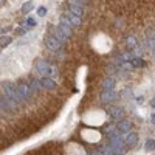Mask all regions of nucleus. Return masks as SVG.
Here are the masks:
<instances>
[{
  "instance_id": "9d476101",
  "label": "nucleus",
  "mask_w": 155,
  "mask_h": 155,
  "mask_svg": "<svg viewBox=\"0 0 155 155\" xmlns=\"http://www.w3.org/2000/svg\"><path fill=\"white\" fill-rule=\"evenodd\" d=\"M115 85H116L115 78H106L102 81V92H112V90H115Z\"/></svg>"
},
{
  "instance_id": "b1692460",
  "label": "nucleus",
  "mask_w": 155,
  "mask_h": 155,
  "mask_svg": "<svg viewBox=\"0 0 155 155\" xmlns=\"http://www.w3.org/2000/svg\"><path fill=\"white\" fill-rule=\"evenodd\" d=\"M27 25H28V27H36V20L34 19H27Z\"/></svg>"
},
{
  "instance_id": "7ed1b4c3",
  "label": "nucleus",
  "mask_w": 155,
  "mask_h": 155,
  "mask_svg": "<svg viewBox=\"0 0 155 155\" xmlns=\"http://www.w3.org/2000/svg\"><path fill=\"white\" fill-rule=\"evenodd\" d=\"M17 93H19V96L22 98V101L25 102V101H30V99H31L33 90L30 88V85H28L27 82H19V84H17Z\"/></svg>"
},
{
  "instance_id": "f8f14e48",
  "label": "nucleus",
  "mask_w": 155,
  "mask_h": 155,
  "mask_svg": "<svg viewBox=\"0 0 155 155\" xmlns=\"http://www.w3.org/2000/svg\"><path fill=\"white\" fill-rule=\"evenodd\" d=\"M41 84L45 90H54L56 88V82H54V79H51V78H42Z\"/></svg>"
},
{
  "instance_id": "aec40b11",
  "label": "nucleus",
  "mask_w": 155,
  "mask_h": 155,
  "mask_svg": "<svg viewBox=\"0 0 155 155\" xmlns=\"http://www.w3.org/2000/svg\"><path fill=\"white\" fill-rule=\"evenodd\" d=\"M121 96H123L124 99H130V98L134 96V93H132V90H130V88H124V90H123V93H121Z\"/></svg>"
},
{
  "instance_id": "393cba45",
  "label": "nucleus",
  "mask_w": 155,
  "mask_h": 155,
  "mask_svg": "<svg viewBox=\"0 0 155 155\" xmlns=\"http://www.w3.org/2000/svg\"><path fill=\"white\" fill-rule=\"evenodd\" d=\"M150 121H152V123H155V113H152V116H150Z\"/></svg>"
},
{
  "instance_id": "0eeeda50",
  "label": "nucleus",
  "mask_w": 155,
  "mask_h": 155,
  "mask_svg": "<svg viewBox=\"0 0 155 155\" xmlns=\"http://www.w3.org/2000/svg\"><path fill=\"white\" fill-rule=\"evenodd\" d=\"M101 102H104V104H109V102H113L116 98H118V93L112 90V92H102L101 93Z\"/></svg>"
},
{
  "instance_id": "a211bd4d",
  "label": "nucleus",
  "mask_w": 155,
  "mask_h": 155,
  "mask_svg": "<svg viewBox=\"0 0 155 155\" xmlns=\"http://www.w3.org/2000/svg\"><path fill=\"white\" fill-rule=\"evenodd\" d=\"M99 155H113V150H112V147L109 146V144H106V146H102L99 150Z\"/></svg>"
},
{
  "instance_id": "4468645a",
  "label": "nucleus",
  "mask_w": 155,
  "mask_h": 155,
  "mask_svg": "<svg viewBox=\"0 0 155 155\" xmlns=\"http://www.w3.org/2000/svg\"><path fill=\"white\" fill-rule=\"evenodd\" d=\"M27 84H28V85H30V88L33 90V93H34V92H39V90H41V87H42L41 79H34V78H31V79H30Z\"/></svg>"
},
{
  "instance_id": "ddd939ff",
  "label": "nucleus",
  "mask_w": 155,
  "mask_h": 155,
  "mask_svg": "<svg viewBox=\"0 0 155 155\" xmlns=\"http://www.w3.org/2000/svg\"><path fill=\"white\" fill-rule=\"evenodd\" d=\"M51 34H53V36L58 39V41L61 42V44H62V42H65V41H68V37H67L65 34H64V33H62V31H61L58 27H56L54 30H51Z\"/></svg>"
},
{
  "instance_id": "6ab92c4d",
  "label": "nucleus",
  "mask_w": 155,
  "mask_h": 155,
  "mask_svg": "<svg viewBox=\"0 0 155 155\" xmlns=\"http://www.w3.org/2000/svg\"><path fill=\"white\" fill-rule=\"evenodd\" d=\"M33 8H34L33 2H25V3L22 5V12H23V14H28V12H30Z\"/></svg>"
},
{
  "instance_id": "39448f33",
  "label": "nucleus",
  "mask_w": 155,
  "mask_h": 155,
  "mask_svg": "<svg viewBox=\"0 0 155 155\" xmlns=\"http://www.w3.org/2000/svg\"><path fill=\"white\" fill-rule=\"evenodd\" d=\"M109 115L112 116L113 120H116V121H121V120H124V110L121 109V107H118V106H115V107H110L109 109Z\"/></svg>"
},
{
  "instance_id": "f03ea898",
  "label": "nucleus",
  "mask_w": 155,
  "mask_h": 155,
  "mask_svg": "<svg viewBox=\"0 0 155 155\" xmlns=\"http://www.w3.org/2000/svg\"><path fill=\"white\" fill-rule=\"evenodd\" d=\"M50 65H51V64H48L45 59H37V61L34 62V71H36L37 74L44 76V78H48Z\"/></svg>"
},
{
  "instance_id": "2eb2a0df",
  "label": "nucleus",
  "mask_w": 155,
  "mask_h": 155,
  "mask_svg": "<svg viewBox=\"0 0 155 155\" xmlns=\"http://www.w3.org/2000/svg\"><path fill=\"white\" fill-rule=\"evenodd\" d=\"M129 64H130V65L132 67H135V68H141V67H146V62L143 61V59H140V58H134L130 62H129Z\"/></svg>"
},
{
  "instance_id": "9b49d317",
  "label": "nucleus",
  "mask_w": 155,
  "mask_h": 155,
  "mask_svg": "<svg viewBox=\"0 0 155 155\" xmlns=\"http://www.w3.org/2000/svg\"><path fill=\"white\" fill-rule=\"evenodd\" d=\"M64 17H65V19L70 22V25H71V27H79V25H81V17H78V16L71 14L70 11H67L65 14H64Z\"/></svg>"
},
{
  "instance_id": "f3484780",
  "label": "nucleus",
  "mask_w": 155,
  "mask_h": 155,
  "mask_svg": "<svg viewBox=\"0 0 155 155\" xmlns=\"http://www.w3.org/2000/svg\"><path fill=\"white\" fill-rule=\"evenodd\" d=\"M11 42H12L11 36H2V37H0V48H5V47L11 45Z\"/></svg>"
},
{
  "instance_id": "5701e85b",
  "label": "nucleus",
  "mask_w": 155,
  "mask_h": 155,
  "mask_svg": "<svg viewBox=\"0 0 155 155\" xmlns=\"http://www.w3.org/2000/svg\"><path fill=\"white\" fill-rule=\"evenodd\" d=\"M27 30H28V28H25V27H19V28L16 30V34L22 36V34H25V33H27Z\"/></svg>"
},
{
  "instance_id": "423d86ee",
  "label": "nucleus",
  "mask_w": 155,
  "mask_h": 155,
  "mask_svg": "<svg viewBox=\"0 0 155 155\" xmlns=\"http://www.w3.org/2000/svg\"><path fill=\"white\" fill-rule=\"evenodd\" d=\"M68 11L71 12V14L78 16V17H82V16H84V6H81L78 2H70V5H68Z\"/></svg>"
},
{
  "instance_id": "412c9836",
  "label": "nucleus",
  "mask_w": 155,
  "mask_h": 155,
  "mask_svg": "<svg viewBox=\"0 0 155 155\" xmlns=\"http://www.w3.org/2000/svg\"><path fill=\"white\" fill-rule=\"evenodd\" d=\"M144 147H146V150H147V152L153 150V149H155V140H147V141H146V146H144Z\"/></svg>"
},
{
  "instance_id": "1a4fd4ad",
  "label": "nucleus",
  "mask_w": 155,
  "mask_h": 155,
  "mask_svg": "<svg viewBox=\"0 0 155 155\" xmlns=\"http://www.w3.org/2000/svg\"><path fill=\"white\" fill-rule=\"evenodd\" d=\"M132 129V123L127 121V120H121L118 123V126H116V130H118L120 134H129Z\"/></svg>"
},
{
  "instance_id": "4be33fe9",
  "label": "nucleus",
  "mask_w": 155,
  "mask_h": 155,
  "mask_svg": "<svg viewBox=\"0 0 155 155\" xmlns=\"http://www.w3.org/2000/svg\"><path fill=\"white\" fill-rule=\"evenodd\" d=\"M45 14H47V8H45V6H39V8H37V16H39V17H44Z\"/></svg>"
},
{
  "instance_id": "6e6552de",
  "label": "nucleus",
  "mask_w": 155,
  "mask_h": 155,
  "mask_svg": "<svg viewBox=\"0 0 155 155\" xmlns=\"http://www.w3.org/2000/svg\"><path fill=\"white\" fill-rule=\"evenodd\" d=\"M137 143H138V134L129 132V134L126 135V140H124V146H126V147H134Z\"/></svg>"
},
{
  "instance_id": "a878e982",
  "label": "nucleus",
  "mask_w": 155,
  "mask_h": 155,
  "mask_svg": "<svg viewBox=\"0 0 155 155\" xmlns=\"http://www.w3.org/2000/svg\"><path fill=\"white\" fill-rule=\"evenodd\" d=\"M150 106H152V107H155V98H153V99L150 101Z\"/></svg>"
},
{
  "instance_id": "f257e3e1",
  "label": "nucleus",
  "mask_w": 155,
  "mask_h": 155,
  "mask_svg": "<svg viewBox=\"0 0 155 155\" xmlns=\"http://www.w3.org/2000/svg\"><path fill=\"white\" fill-rule=\"evenodd\" d=\"M2 90H3V93L14 102L16 106H19V104H22V98L19 96V93H17V85L14 84V82H11V81H3L2 82Z\"/></svg>"
},
{
  "instance_id": "bb28decb",
  "label": "nucleus",
  "mask_w": 155,
  "mask_h": 155,
  "mask_svg": "<svg viewBox=\"0 0 155 155\" xmlns=\"http://www.w3.org/2000/svg\"><path fill=\"white\" fill-rule=\"evenodd\" d=\"M152 56H153V59H155V48H152Z\"/></svg>"
},
{
  "instance_id": "20e7f679",
  "label": "nucleus",
  "mask_w": 155,
  "mask_h": 155,
  "mask_svg": "<svg viewBox=\"0 0 155 155\" xmlns=\"http://www.w3.org/2000/svg\"><path fill=\"white\" fill-rule=\"evenodd\" d=\"M61 45H62V44H61V42H59L51 33L45 36V47H47L48 50H51V51H58V50L61 48Z\"/></svg>"
},
{
  "instance_id": "dca6fc26",
  "label": "nucleus",
  "mask_w": 155,
  "mask_h": 155,
  "mask_svg": "<svg viewBox=\"0 0 155 155\" xmlns=\"http://www.w3.org/2000/svg\"><path fill=\"white\" fill-rule=\"evenodd\" d=\"M126 47H127V48H137V47H138L137 39H135L134 36H129V37L126 39Z\"/></svg>"
}]
</instances>
